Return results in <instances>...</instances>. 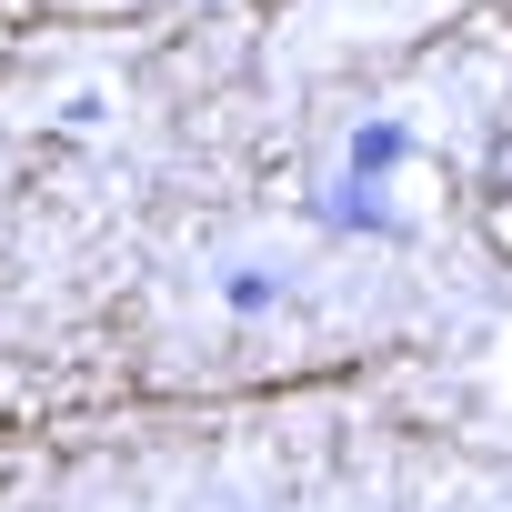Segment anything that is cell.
<instances>
[{"mask_svg": "<svg viewBox=\"0 0 512 512\" xmlns=\"http://www.w3.org/2000/svg\"><path fill=\"white\" fill-rule=\"evenodd\" d=\"M492 181H502V191H512V141H502V171H492Z\"/></svg>", "mask_w": 512, "mask_h": 512, "instance_id": "obj_1", "label": "cell"}]
</instances>
